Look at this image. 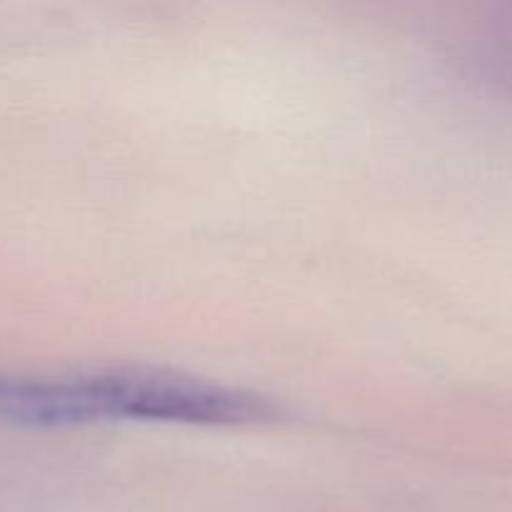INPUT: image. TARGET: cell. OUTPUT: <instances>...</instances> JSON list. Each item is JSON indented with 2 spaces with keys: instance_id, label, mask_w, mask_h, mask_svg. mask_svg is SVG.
<instances>
[{
  "instance_id": "cell-1",
  "label": "cell",
  "mask_w": 512,
  "mask_h": 512,
  "mask_svg": "<svg viewBox=\"0 0 512 512\" xmlns=\"http://www.w3.org/2000/svg\"><path fill=\"white\" fill-rule=\"evenodd\" d=\"M268 415L270 405L255 395L175 375L0 373V420L23 428H68L108 418L230 425Z\"/></svg>"
}]
</instances>
